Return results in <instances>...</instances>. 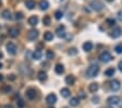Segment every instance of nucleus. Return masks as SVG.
Masks as SVG:
<instances>
[{
    "label": "nucleus",
    "mask_w": 122,
    "mask_h": 108,
    "mask_svg": "<svg viewBox=\"0 0 122 108\" xmlns=\"http://www.w3.org/2000/svg\"><path fill=\"white\" fill-rule=\"evenodd\" d=\"M118 68H119V70L122 72V60L119 62V64H118Z\"/></svg>",
    "instance_id": "38"
},
{
    "label": "nucleus",
    "mask_w": 122,
    "mask_h": 108,
    "mask_svg": "<svg viewBox=\"0 0 122 108\" xmlns=\"http://www.w3.org/2000/svg\"><path fill=\"white\" fill-rule=\"evenodd\" d=\"M2 80H3V75H2V74H0V82H1Z\"/></svg>",
    "instance_id": "41"
},
{
    "label": "nucleus",
    "mask_w": 122,
    "mask_h": 108,
    "mask_svg": "<svg viewBox=\"0 0 122 108\" xmlns=\"http://www.w3.org/2000/svg\"><path fill=\"white\" fill-rule=\"evenodd\" d=\"M74 82H75V77H74L73 75H68V77H66V83L68 85H73Z\"/></svg>",
    "instance_id": "19"
},
{
    "label": "nucleus",
    "mask_w": 122,
    "mask_h": 108,
    "mask_svg": "<svg viewBox=\"0 0 122 108\" xmlns=\"http://www.w3.org/2000/svg\"><path fill=\"white\" fill-rule=\"evenodd\" d=\"M117 16H118V20H119V21H122V11H119V12H118Z\"/></svg>",
    "instance_id": "36"
},
{
    "label": "nucleus",
    "mask_w": 122,
    "mask_h": 108,
    "mask_svg": "<svg viewBox=\"0 0 122 108\" xmlns=\"http://www.w3.org/2000/svg\"><path fill=\"white\" fill-rule=\"evenodd\" d=\"M57 35L58 37H61V38H64L66 37V32H64V26L63 25H60L58 28H57Z\"/></svg>",
    "instance_id": "11"
},
{
    "label": "nucleus",
    "mask_w": 122,
    "mask_h": 108,
    "mask_svg": "<svg viewBox=\"0 0 122 108\" xmlns=\"http://www.w3.org/2000/svg\"><path fill=\"white\" fill-rule=\"evenodd\" d=\"M122 34V30L120 27H114L113 30L111 31V33H110V36H111L112 38H118V37H120Z\"/></svg>",
    "instance_id": "8"
},
{
    "label": "nucleus",
    "mask_w": 122,
    "mask_h": 108,
    "mask_svg": "<svg viewBox=\"0 0 122 108\" xmlns=\"http://www.w3.org/2000/svg\"><path fill=\"white\" fill-rule=\"evenodd\" d=\"M120 87H121V83H120L119 80H112L110 82V88H111V91L117 92V91L120 90Z\"/></svg>",
    "instance_id": "5"
},
{
    "label": "nucleus",
    "mask_w": 122,
    "mask_h": 108,
    "mask_svg": "<svg viewBox=\"0 0 122 108\" xmlns=\"http://www.w3.org/2000/svg\"><path fill=\"white\" fill-rule=\"evenodd\" d=\"M43 23H44V25H46V26H48V25H50V16H48V15H46L45 18L43 19Z\"/></svg>",
    "instance_id": "28"
},
{
    "label": "nucleus",
    "mask_w": 122,
    "mask_h": 108,
    "mask_svg": "<svg viewBox=\"0 0 122 108\" xmlns=\"http://www.w3.org/2000/svg\"><path fill=\"white\" fill-rule=\"evenodd\" d=\"M19 34H20V32H19L18 28H15V27L9 28V35H10L11 37H13V38H14V37H18Z\"/></svg>",
    "instance_id": "12"
},
{
    "label": "nucleus",
    "mask_w": 122,
    "mask_h": 108,
    "mask_svg": "<svg viewBox=\"0 0 122 108\" xmlns=\"http://www.w3.org/2000/svg\"><path fill=\"white\" fill-rule=\"evenodd\" d=\"M37 77H38V80L41 81V82L47 80V73H46L45 71H39L38 72V74H37Z\"/></svg>",
    "instance_id": "18"
},
{
    "label": "nucleus",
    "mask_w": 122,
    "mask_h": 108,
    "mask_svg": "<svg viewBox=\"0 0 122 108\" xmlns=\"http://www.w3.org/2000/svg\"><path fill=\"white\" fill-rule=\"evenodd\" d=\"M11 90H12V87H11L10 85H5V86H2V88H1V92L5 93V94H9V93L11 92Z\"/></svg>",
    "instance_id": "27"
},
{
    "label": "nucleus",
    "mask_w": 122,
    "mask_h": 108,
    "mask_svg": "<svg viewBox=\"0 0 122 108\" xmlns=\"http://www.w3.org/2000/svg\"><path fill=\"white\" fill-rule=\"evenodd\" d=\"M39 8H41V10H47L49 8V2L47 0H41L39 1Z\"/></svg>",
    "instance_id": "14"
},
{
    "label": "nucleus",
    "mask_w": 122,
    "mask_h": 108,
    "mask_svg": "<svg viewBox=\"0 0 122 108\" xmlns=\"http://www.w3.org/2000/svg\"><path fill=\"white\" fill-rule=\"evenodd\" d=\"M1 68H2V63H1V62H0V69H1Z\"/></svg>",
    "instance_id": "44"
},
{
    "label": "nucleus",
    "mask_w": 122,
    "mask_h": 108,
    "mask_svg": "<svg viewBox=\"0 0 122 108\" xmlns=\"http://www.w3.org/2000/svg\"><path fill=\"white\" fill-rule=\"evenodd\" d=\"M68 54L70 55V56H75V55L77 54V49L74 48V47H73V48H70L68 50Z\"/></svg>",
    "instance_id": "29"
},
{
    "label": "nucleus",
    "mask_w": 122,
    "mask_h": 108,
    "mask_svg": "<svg viewBox=\"0 0 122 108\" xmlns=\"http://www.w3.org/2000/svg\"><path fill=\"white\" fill-rule=\"evenodd\" d=\"M7 50L10 55H15L16 54V46H15L14 43H8L7 44Z\"/></svg>",
    "instance_id": "7"
},
{
    "label": "nucleus",
    "mask_w": 122,
    "mask_h": 108,
    "mask_svg": "<svg viewBox=\"0 0 122 108\" xmlns=\"http://www.w3.org/2000/svg\"><path fill=\"white\" fill-rule=\"evenodd\" d=\"M37 37H38V31H37V30L33 28V30L28 31V33H27V39H30V41H35Z\"/></svg>",
    "instance_id": "6"
},
{
    "label": "nucleus",
    "mask_w": 122,
    "mask_h": 108,
    "mask_svg": "<svg viewBox=\"0 0 122 108\" xmlns=\"http://www.w3.org/2000/svg\"><path fill=\"white\" fill-rule=\"evenodd\" d=\"M60 93H61V95L63 96V97H66V98L69 97V96H70V94H71V93H70V90H69V88H66V87L61 88Z\"/></svg>",
    "instance_id": "23"
},
{
    "label": "nucleus",
    "mask_w": 122,
    "mask_h": 108,
    "mask_svg": "<svg viewBox=\"0 0 122 108\" xmlns=\"http://www.w3.org/2000/svg\"><path fill=\"white\" fill-rule=\"evenodd\" d=\"M106 1H108V2H112L113 0H106Z\"/></svg>",
    "instance_id": "43"
},
{
    "label": "nucleus",
    "mask_w": 122,
    "mask_h": 108,
    "mask_svg": "<svg viewBox=\"0 0 122 108\" xmlns=\"http://www.w3.org/2000/svg\"><path fill=\"white\" fill-rule=\"evenodd\" d=\"M107 103L109 105H114V106H118L119 108H122V100L119 96H110L107 99Z\"/></svg>",
    "instance_id": "2"
},
{
    "label": "nucleus",
    "mask_w": 122,
    "mask_h": 108,
    "mask_svg": "<svg viewBox=\"0 0 122 108\" xmlns=\"http://www.w3.org/2000/svg\"><path fill=\"white\" fill-rule=\"evenodd\" d=\"M79 104H80V99H79V97H72L71 99H70V105L73 106V107L77 106Z\"/></svg>",
    "instance_id": "24"
},
{
    "label": "nucleus",
    "mask_w": 122,
    "mask_h": 108,
    "mask_svg": "<svg viewBox=\"0 0 122 108\" xmlns=\"http://www.w3.org/2000/svg\"><path fill=\"white\" fill-rule=\"evenodd\" d=\"M1 15H2L3 19H5V20H10L12 16H11V12L8 9H5V10L2 11V13H1Z\"/></svg>",
    "instance_id": "21"
},
{
    "label": "nucleus",
    "mask_w": 122,
    "mask_h": 108,
    "mask_svg": "<svg viewBox=\"0 0 122 108\" xmlns=\"http://www.w3.org/2000/svg\"><path fill=\"white\" fill-rule=\"evenodd\" d=\"M98 88H99V85L97 83H91L88 86V91L92 93H96L98 91Z\"/></svg>",
    "instance_id": "17"
},
{
    "label": "nucleus",
    "mask_w": 122,
    "mask_h": 108,
    "mask_svg": "<svg viewBox=\"0 0 122 108\" xmlns=\"http://www.w3.org/2000/svg\"><path fill=\"white\" fill-rule=\"evenodd\" d=\"M49 108H53V107H49Z\"/></svg>",
    "instance_id": "47"
},
{
    "label": "nucleus",
    "mask_w": 122,
    "mask_h": 108,
    "mask_svg": "<svg viewBox=\"0 0 122 108\" xmlns=\"http://www.w3.org/2000/svg\"><path fill=\"white\" fill-rule=\"evenodd\" d=\"M35 1L34 0H26L25 1V7L28 9V10H33L35 8Z\"/></svg>",
    "instance_id": "15"
},
{
    "label": "nucleus",
    "mask_w": 122,
    "mask_h": 108,
    "mask_svg": "<svg viewBox=\"0 0 122 108\" xmlns=\"http://www.w3.org/2000/svg\"><path fill=\"white\" fill-rule=\"evenodd\" d=\"M92 48H93V44H92L91 41H86V43H84L83 44L84 51H91Z\"/></svg>",
    "instance_id": "20"
},
{
    "label": "nucleus",
    "mask_w": 122,
    "mask_h": 108,
    "mask_svg": "<svg viewBox=\"0 0 122 108\" xmlns=\"http://www.w3.org/2000/svg\"><path fill=\"white\" fill-rule=\"evenodd\" d=\"M26 97H27L28 99H30V100L35 99L36 91L34 90V88H27V90H26Z\"/></svg>",
    "instance_id": "10"
},
{
    "label": "nucleus",
    "mask_w": 122,
    "mask_h": 108,
    "mask_svg": "<svg viewBox=\"0 0 122 108\" xmlns=\"http://www.w3.org/2000/svg\"><path fill=\"white\" fill-rule=\"evenodd\" d=\"M62 16H63V13L61 12V11H56V12H55V18H56L57 20L62 19Z\"/></svg>",
    "instance_id": "31"
},
{
    "label": "nucleus",
    "mask_w": 122,
    "mask_h": 108,
    "mask_svg": "<svg viewBox=\"0 0 122 108\" xmlns=\"http://www.w3.org/2000/svg\"><path fill=\"white\" fill-rule=\"evenodd\" d=\"M38 23V18L36 15H33V16H30V19H28V24H30V26H35L37 25Z\"/></svg>",
    "instance_id": "16"
},
{
    "label": "nucleus",
    "mask_w": 122,
    "mask_h": 108,
    "mask_svg": "<svg viewBox=\"0 0 122 108\" xmlns=\"http://www.w3.org/2000/svg\"><path fill=\"white\" fill-rule=\"evenodd\" d=\"M14 18H15V20H22L23 19V13L22 12H16L14 14Z\"/></svg>",
    "instance_id": "33"
},
{
    "label": "nucleus",
    "mask_w": 122,
    "mask_h": 108,
    "mask_svg": "<svg viewBox=\"0 0 122 108\" xmlns=\"http://www.w3.org/2000/svg\"><path fill=\"white\" fill-rule=\"evenodd\" d=\"M0 5H1V0H0Z\"/></svg>",
    "instance_id": "45"
},
{
    "label": "nucleus",
    "mask_w": 122,
    "mask_h": 108,
    "mask_svg": "<svg viewBox=\"0 0 122 108\" xmlns=\"http://www.w3.org/2000/svg\"><path fill=\"white\" fill-rule=\"evenodd\" d=\"M46 57H47V59L50 60L55 57V54L52 52V50H47V52H46Z\"/></svg>",
    "instance_id": "30"
},
{
    "label": "nucleus",
    "mask_w": 122,
    "mask_h": 108,
    "mask_svg": "<svg viewBox=\"0 0 122 108\" xmlns=\"http://www.w3.org/2000/svg\"><path fill=\"white\" fill-rule=\"evenodd\" d=\"M98 100H99V98H98V97H97V98H95V97L93 98V102H98Z\"/></svg>",
    "instance_id": "40"
},
{
    "label": "nucleus",
    "mask_w": 122,
    "mask_h": 108,
    "mask_svg": "<svg viewBox=\"0 0 122 108\" xmlns=\"http://www.w3.org/2000/svg\"><path fill=\"white\" fill-rule=\"evenodd\" d=\"M114 72H116L114 68H109V69H107L106 71H105V74H106L107 77H112V75L114 74Z\"/></svg>",
    "instance_id": "26"
},
{
    "label": "nucleus",
    "mask_w": 122,
    "mask_h": 108,
    "mask_svg": "<svg viewBox=\"0 0 122 108\" xmlns=\"http://www.w3.org/2000/svg\"><path fill=\"white\" fill-rule=\"evenodd\" d=\"M44 39H45L46 41H50L53 39V35L51 32H45V34H44Z\"/></svg>",
    "instance_id": "22"
},
{
    "label": "nucleus",
    "mask_w": 122,
    "mask_h": 108,
    "mask_svg": "<svg viewBox=\"0 0 122 108\" xmlns=\"http://www.w3.org/2000/svg\"><path fill=\"white\" fill-rule=\"evenodd\" d=\"M99 72V67L97 64H92L87 68V71H86V75L88 77H95Z\"/></svg>",
    "instance_id": "1"
},
{
    "label": "nucleus",
    "mask_w": 122,
    "mask_h": 108,
    "mask_svg": "<svg viewBox=\"0 0 122 108\" xmlns=\"http://www.w3.org/2000/svg\"><path fill=\"white\" fill-rule=\"evenodd\" d=\"M55 71H56L57 74H62V73L64 72V67H63V64H61V63L56 64V67H55Z\"/></svg>",
    "instance_id": "13"
},
{
    "label": "nucleus",
    "mask_w": 122,
    "mask_h": 108,
    "mask_svg": "<svg viewBox=\"0 0 122 108\" xmlns=\"http://www.w3.org/2000/svg\"><path fill=\"white\" fill-rule=\"evenodd\" d=\"M91 7H92V9L95 11H100L104 8V5H102V2L99 1V0H94V1L91 2Z\"/></svg>",
    "instance_id": "3"
},
{
    "label": "nucleus",
    "mask_w": 122,
    "mask_h": 108,
    "mask_svg": "<svg viewBox=\"0 0 122 108\" xmlns=\"http://www.w3.org/2000/svg\"><path fill=\"white\" fill-rule=\"evenodd\" d=\"M57 102V96L53 94V93H51V94H49L47 97H46V103L49 104V105H53V104Z\"/></svg>",
    "instance_id": "9"
},
{
    "label": "nucleus",
    "mask_w": 122,
    "mask_h": 108,
    "mask_svg": "<svg viewBox=\"0 0 122 108\" xmlns=\"http://www.w3.org/2000/svg\"><path fill=\"white\" fill-rule=\"evenodd\" d=\"M5 108H13V107H12V105H5Z\"/></svg>",
    "instance_id": "39"
},
{
    "label": "nucleus",
    "mask_w": 122,
    "mask_h": 108,
    "mask_svg": "<svg viewBox=\"0 0 122 108\" xmlns=\"http://www.w3.org/2000/svg\"><path fill=\"white\" fill-rule=\"evenodd\" d=\"M106 23H107V25H109V26H113L114 24H116V21H114L113 19H107Z\"/></svg>",
    "instance_id": "32"
},
{
    "label": "nucleus",
    "mask_w": 122,
    "mask_h": 108,
    "mask_svg": "<svg viewBox=\"0 0 122 108\" xmlns=\"http://www.w3.org/2000/svg\"><path fill=\"white\" fill-rule=\"evenodd\" d=\"M41 50H35V51L33 52V59H35V60H38V59H41Z\"/></svg>",
    "instance_id": "25"
},
{
    "label": "nucleus",
    "mask_w": 122,
    "mask_h": 108,
    "mask_svg": "<svg viewBox=\"0 0 122 108\" xmlns=\"http://www.w3.org/2000/svg\"><path fill=\"white\" fill-rule=\"evenodd\" d=\"M2 57H3V54H2V52H1V51H0V59H1Z\"/></svg>",
    "instance_id": "42"
},
{
    "label": "nucleus",
    "mask_w": 122,
    "mask_h": 108,
    "mask_svg": "<svg viewBox=\"0 0 122 108\" xmlns=\"http://www.w3.org/2000/svg\"><path fill=\"white\" fill-rule=\"evenodd\" d=\"M99 59H100V61H102V62H109L110 60L112 59V56L110 55V52L104 51L99 55Z\"/></svg>",
    "instance_id": "4"
},
{
    "label": "nucleus",
    "mask_w": 122,
    "mask_h": 108,
    "mask_svg": "<svg viewBox=\"0 0 122 108\" xmlns=\"http://www.w3.org/2000/svg\"><path fill=\"white\" fill-rule=\"evenodd\" d=\"M63 108H68V107H63Z\"/></svg>",
    "instance_id": "46"
},
{
    "label": "nucleus",
    "mask_w": 122,
    "mask_h": 108,
    "mask_svg": "<svg viewBox=\"0 0 122 108\" xmlns=\"http://www.w3.org/2000/svg\"><path fill=\"white\" fill-rule=\"evenodd\" d=\"M114 50L117 54H122V45H118V46L114 47Z\"/></svg>",
    "instance_id": "34"
},
{
    "label": "nucleus",
    "mask_w": 122,
    "mask_h": 108,
    "mask_svg": "<svg viewBox=\"0 0 122 108\" xmlns=\"http://www.w3.org/2000/svg\"><path fill=\"white\" fill-rule=\"evenodd\" d=\"M18 106H19V107H21V108L24 107V102H23L22 99H19L18 100Z\"/></svg>",
    "instance_id": "35"
},
{
    "label": "nucleus",
    "mask_w": 122,
    "mask_h": 108,
    "mask_svg": "<svg viewBox=\"0 0 122 108\" xmlns=\"http://www.w3.org/2000/svg\"><path fill=\"white\" fill-rule=\"evenodd\" d=\"M8 79H9V80H11V81H14L15 80V75L14 74H10L9 77H8Z\"/></svg>",
    "instance_id": "37"
}]
</instances>
